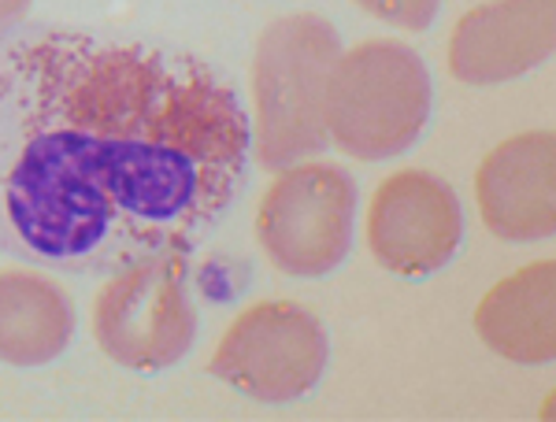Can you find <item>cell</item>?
<instances>
[{
    "label": "cell",
    "instance_id": "cell-1",
    "mask_svg": "<svg viewBox=\"0 0 556 422\" xmlns=\"http://www.w3.org/2000/svg\"><path fill=\"white\" fill-rule=\"evenodd\" d=\"M238 93L193 56L67 26L0 38V253L115 274L193 253L245 182Z\"/></svg>",
    "mask_w": 556,
    "mask_h": 422
},
{
    "label": "cell",
    "instance_id": "cell-2",
    "mask_svg": "<svg viewBox=\"0 0 556 422\" xmlns=\"http://www.w3.org/2000/svg\"><path fill=\"white\" fill-rule=\"evenodd\" d=\"M342 56L338 30L316 12H293L264 26L253 52L256 159L267 170L316 156L327 138V86Z\"/></svg>",
    "mask_w": 556,
    "mask_h": 422
},
{
    "label": "cell",
    "instance_id": "cell-3",
    "mask_svg": "<svg viewBox=\"0 0 556 422\" xmlns=\"http://www.w3.org/2000/svg\"><path fill=\"white\" fill-rule=\"evenodd\" d=\"M430 112V71L416 49L401 41H361L342 52L330 71L327 138L361 164H379L412 149L427 130Z\"/></svg>",
    "mask_w": 556,
    "mask_h": 422
},
{
    "label": "cell",
    "instance_id": "cell-4",
    "mask_svg": "<svg viewBox=\"0 0 556 422\" xmlns=\"http://www.w3.org/2000/svg\"><path fill=\"white\" fill-rule=\"evenodd\" d=\"M89 327L97 348L127 371L156 374L175 367L197 337V311L186 293L182 259H141L108 274L93 296Z\"/></svg>",
    "mask_w": 556,
    "mask_h": 422
},
{
    "label": "cell",
    "instance_id": "cell-5",
    "mask_svg": "<svg viewBox=\"0 0 556 422\" xmlns=\"http://www.w3.org/2000/svg\"><path fill=\"white\" fill-rule=\"evenodd\" d=\"M356 182L334 164H290L256 208V241L267 264L290 278H323L353 248Z\"/></svg>",
    "mask_w": 556,
    "mask_h": 422
},
{
    "label": "cell",
    "instance_id": "cell-6",
    "mask_svg": "<svg viewBox=\"0 0 556 422\" xmlns=\"http://www.w3.org/2000/svg\"><path fill=\"white\" fill-rule=\"evenodd\" d=\"M330 341L316 311L298 300H260L230 322L208 371L260 404L308 397L327 371Z\"/></svg>",
    "mask_w": 556,
    "mask_h": 422
},
{
    "label": "cell",
    "instance_id": "cell-7",
    "mask_svg": "<svg viewBox=\"0 0 556 422\" xmlns=\"http://www.w3.org/2000/svg\"><path fill=\"white\" fill-rule=\"evenodd\" d=\"M464 241V208L453 186L430 170L382 178L367 204V248L375 264L401 278H427L453 264Z\"/></svg>",
    "mask_w": 556,
    "mask_h": 422
},
{
    "label": "cell",
    "instance_id": "cell-8",
    "mask_svg": "<svg viewBox=\"0 0 556 422\" xmlns=\"http://www.w3.org/2000/svg\"><path fill=\"white\" fill-rule=\"evenodd\" d=\"M475 204L501 241H545L556 233V133L527 130L486 152L475 170Z\"/></svg>",
    "mask_w": 556,
    "mask_h": 422
},
{
    "label": "cell",
    "instance_id": "cell-9",
    "mask_svg": "<svg viewBox=\"0 0 556 422\" xmlns=\"http://www.w3.org/2000/svg\"><path fill=\"white\" fill-rule=\"evenodd\" d=\"M556 44V0H490L453 26L450 71L464 86H501L542 67Z\"/></svg>",
    "mask_w": 556,
    "mask_h": 422
},
{
    "label": "cell",
    "instance_id": "cell-10",
    "mask_svg": "<svg viewBox=\"0 0 556 422\" xmlns=\"http://www.w3.org/2000/svg\"><path fill=\"white\" fill-rule=\"evenodd\" d=\"M475 334L513 363H549L556 356V264L538 259L501 278L475 308Z\"/></svg>",
    "mask_w": 556,
    "mask_h": 422
},
{
    "label": "cell",
    "instance_id": "cell-11",
    "mask_svg": "<svg viewBox=\"0 0 556 422\" xmlns=\"http://www.w3.org/2000/svg\"><path fill=\"white\" fill-rule=\"evenodd\" d=\"M75 337L67 290L34 267H0V363L45 367Z\"/></svg>",
    "mask_w": 556,
    "mask_h": 422
},
{
    "label": "cell",
    "instance_id": "cell-12",
    "mask_svg": "<svg viewBox=\"0 0 556 422\" xmlns=\"http://www.w3.org/2000/svg\"><path fill=\"white\" fill-rule=\"evenodd\" d=\"M356 8H364L371 20H379L386 26H401V30H427L434 23L442 0H353Z\"/></svg>",
    "mask_w": 556,
    "mask_h": 422
},
{
    "label": "cell",
    "instance_id": "cell-13",
    "mask_svg": "<svg viewBox=\"0 0 556 422\" xmlns=\"http://www.w3.org/2000/svg\"><path fill=\"white\" fill-rule=\"evenodd\" d=\"M30 4H34V0H0V38H4V34H12L15 26L26 20Z\"/></svg>",
    "mask_w": 556,
    "mask_h": 422
}]
</instances>
